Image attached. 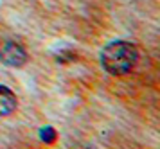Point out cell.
<instances>
[{
  "label": "cell",
  "instance_id": "2",
  "mask_svg": "<svg viewBox=\"0 0 160 149\" xmlns=\"http://www.w3.org/2000/svg\"><path fill=\"white\" fill-rule=\"evenodd\" d=\"M27 50L11 38H0V61L8 67L20 68L27 63Z\"/></svg>",
  "mask_w": 160,
  "mask_h": 149
},
{
  "label": "cell",
  "instance_id": "1",
  "mask_svg": "<svg viewBox=\"0 0 160 149\" xmlns=\"http://www.w3.org/2000/svg\"><path fill=\"white\" fill-rule=\"evenodd\" d=\"M137 59L138 52L135 45L122 40L108 43L101 52V65L110 76H126L133 70Z\"/></svg>",
  "mask_w": 160,
  "mask_h": 149
},
{
  "label": "cell",
  "instance_id": "3",
  "mask_svg": "<svg viewBox=\"0 0 160 149\" xmlns=\"http://www.w3.org/2000/svg\"><path fill=\"white\" fill-rule=\"evenodd\" d=\"M18 106V99L11 88L0 85V117L11 115Z\"/></svg>",
  "mask_w": 160,
  "mask_h": 149
},
{
  "label": "cell",
  "instance_id": "4",
  "mask_svg": "<svg viewBox=\"0 0 160 149\" xmlns=\"http://www.w3.org/2000/svg\"><path fill=\"white\" fill-rule=\"evenodd\" d=\"M40 138L43 140L45 144H54L56 142V138H58V133H56V129L51 128V126H47L40 131Z\"/></svg>",
  "mask_w": 160,
  "mask_h": 149
}]
</instances>
